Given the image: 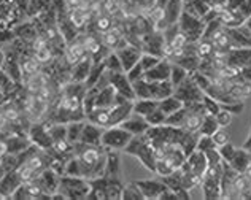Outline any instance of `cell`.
I'll return each mask as SVG.
<instances>
[{"instance_id": "1", "label": "cell", "mask_w": 251, "mask_h": 200, "mask_svg": "<svg viewBox=\"0 0 251 200\" xmlns=\"http://www.w3.org/2000/svg\"><path fill=\"white\" fill-rule=\"evenodd\" d=\"M107 152L108 150H105L102 145L76 143L74 146V156L80 164L81 176L89 181L102 178L107 165Z\"/></svg>"}, {"instance_id": "2", "label": "cell", "mask_w": 251, "mask_h": 200, "mask_svg": "<svg viewBox=\"0 0 251 200\" xmlns=\"http://www.w3.org/2000/svg\"><path fill=\"white\" fill-rule=\"evenodd\" d=\"M124 151L130 156H135L138 161L142 162V165L150 172H156V154L154 148L151 145V140L147 133L142 135H134L130 138L129 145L126 146Z\"/></svg>"}, {"instance_id": "3", "label": "cell", "mask_w": 251, "mask_h": 200, "mask_svg": "<svg viewBox=\"0 0 251 200\" xmlns=\"http://www.w3.org/2000/svg\"><path fill=\"white\" fill-rule=\"evenodd\" d=\"M91 191V181L83 176H70L61 175V183H59L57 192L67 200H83L88 199Z\"/></svg>"}, {"instance_id": "4", "label": "cell", "mask_w": 251, "mask_h": 200, "mask_svg": "<svg viewBox=\"0 0 251 200\" xmlns=\"http://www.w3.org/2000/svg\"><path fill=\"white\" fill-rule=\"evenodd\" d=\"M130 138L132 135L126 129H123L121 125H110V127H105L102 132L100 145L108 151H124L126 146L129 145Z\"/></svg>"}, {"instance_id": "5", "label": "cell", "mask_w": 251, "mask_h": 200, "mask_svg": "<svg viewBox=\"0 0 251 200\" xmlns=\"http://www.w3.org/2000/svg\"><path fill=\"white\" fill-rule=\"evenodd\" d=\"M178 29L188 38L189 43H196L197 40H201L205 32V23L199 16L189 15V13L183 11L180 19H178Z\"/></svg>"}, {"instance_id": "6", "label": "cell", "mask_w": 251, "mask_h": 200, "mask_svg": "<svg viewBox=\"0 0 251 200\" xmlns=\"http://www.w3.org/2000/svg\"><path fill=\"white\" fill-rule=\"evenodd\" d=\"M50 124H51V121L48 118L43 119V121L30 123V127L27 132L32 145H35L37 148H40L43 151H48L52 145V140L50 135Z\"/></svg>"}, {"instance_id": "7", "label": "cell", "mask_w": 251, "mask_h": 200, "mask_svg": "<svg viewBox=\"0 0 251 200\" xmlns=\"http://www.w3.org/2000/svg\"><path fill=\"white\" fill-rule=\"evenodd\" d=\"M174 94L181 100V102L186 105V103H197V102H202L203 99V92L199 86H197V83L193 79V76H191V73L183 79V81L180 83L175 88V92Z\"/></svg>"}, {"instance_id": "8", "label": "cell", "mask_w": 251, "mask_h": 200, "mask_svg": "<svg viewBox=\"0 0 251 200\" xmlns=\"http://www.w3.org/2000/svg\"><path fill=\"white\" fill-rule=\"evenodd\" d=\"M34 181L40 186L42 191L45 192L46 196H50V200H51V196L56 194L57 189H59V183H61V173H57L54 169H51V167H46V169H43L40 173H38Z\"/></svg>"}, {"instance_id": "9", "label": "cell", "mask_w": 251, "mask_h": 200, "mask_svg": "<svg viewBox=\"0 0 251 200\" xmlns=\"http://www.w3.org/2000/svg\"><path fill=\"white\" fill-rule=\"evenodd\" d=\"M108 83L113 88L118 94H121L130 102L135 100V91H134V84L130 83V79L126 75V72H118V73H110L108 72Z\"/></svg>"}, {"instance_id": "10", "label": "cell", "mask_w": 251, "mask_h": 200, "mask_svg": "<svg viewBox=\"0 0 251 200\" xmlns=\"http://www.w3.org/2000/svg\"><path fill=\"white\" fill-rule=\"evenodd\" d=\"M207 167H208V161H207L205 152L196 150V151L191 152L189 156H186L183 165L180 167V170L184 172V173H193V175L203 176Z\"/></svg>"}, {"instance_id": "11", "label": "cell", "mask_w": 251, "mask_h": 200, "mask_svg": "<svg viewBox=\"0 0 251 200\" xmlns=\"http://www.w3.org/2000/svg\"><path fill=\"white\" fill-rule=\"evenodd\" d=\"M23 183V178L16 169L5 172V175L0 179V199H11V196Z\"/></svg>"}, {"instance_id": "12", "label": "cell", "mask_w": 251, "mask_h": 200, "mask_svg": "<svg viewBox=\"0 0 251 200\" xmlns=\"http://www.w3.org/2000/svg\"><path fill=\"white\" fill-rule=\"evenodd\" d=\"M135 183L140 188L145 200H159L161 194L167 189V184L162 179H138Z\"/></svg>"}, {"instance_id": "13", "label": "cell", "mask_w": 251, "mask_h": 200, "mask_svg": "<svg viewBox=\"0 0 251 200\" xmlns=\"http://www.w3.org/2000/svg\"><path fill=\"white\" fill-rule=\"evenodd\" d=\"M232 48H251V32L245 25V23L235 27H226Z\"/></svg>"}, {"instance_id": "14", "label": "cell", "mask_w": 251, "mask_h": 200, "mask_svg": "<svg viewBox=\"0 0 251 200\" xmlns=\"http://www.w3.org/2000/svg\"><path fill=\"white\" fill-rule=\"evenodd\" d=\"M142 52L143 51L138 48V46L130 45V43L124 45L123 48H120V50H116V54H118V57H120V61H121L123 70L127 72L129 69H132V67L140 61Z\"/></svg>"}, {"instance_id": "15", "label": "cell", "mask_w": 251, "mask_h": 200, "mask_svg": "<svg viewBox=\"0 0 251 200\" xmlns=\"http://www.w3.org/2000/svg\"><path fill=\"white\" fill-rule=\"evenodd\" d=\"M224 8H227L239 24H243L251 16V0H226Z\"/></svg>"}, {"instance_id": "16", "label": "cell", "mask_w": 251, "mask_h": 200, "mask_svg": "<svg viewBox=\"0 0 251 200\" xmlns=\"http://www.w3.org/2000/svg\"><path fill=\"white\" fill-rule=\"evenodd\" d=\"M183 5L184 0H167L164 5V30L178 23L183 13Z\"/></svg>"}, {"instance_id": "17", "label": "cell", "mask_w": 251, "mask_h": 200, "mask_svg": "<svg viewBox=\"0 0 251 200\" xmlns=\"http://www.w3.org/2000/svg\"><path fill=\"white\" fill-rule=\"evenodd\" d=\"M91 67H92V57H91V54L88 52V54L83 56L75 65H72L70 81L86 83V79H88V76H89Z\"/></svg>"}, {"instance_id": "18", "label": "cell", "mask_w": 251, "mask_h": 200, "mask_svg": "<svg viewBox=\"0 0 251 200\" xmlns=\"http://www.w3.org/2000/svg\"><path fill=\"white\" fill-rule=\"evenodd\" d=\"M86 54H88V51H86V48H84L83 40L74 38L72 42L67 43V48H65V51H64V59H65V62L72 67Z\"/></svg>"}, {"instance_id": "19", "label": "cell", "mask_w": 251, "mask_h": 200, "mask_svg": "<svg viewBox=\"0 0 251 200\" xmlns=\"http://www.w3.org/2000/svg\"><path fill=\"white\" fill-rule=\"evenodd\" d=\"M121 127L126 129L132 137H134V135H142V133H147V130L150 129V124L147 123L145 116L137 115V113H132V115L121 124Z\"/></svg>"}, {"instance_id": "20", "label": "cell", "mask_w": 251, "mask_h": 200, "mask_svg": "<svg viewBox=\"0 0 251 200\" xmlns=\"http://www.w3.org/2000/svg\"><path fill=\"white\" fill-rule=\"evenodd\" d=\"M170 72H172V61L162 57L159 64L145 73L143 78L148 79V81H166V79H170Z\"/></svg>"}, {"instance_id": "21", "label": "cell", "mask_w": 251, "mask_h": 200, "mask_svg": "<svg viewBox=\"0 0 251 200\" xmlns=\"http://www.w3.org/2000/svg\"><path fill=\"white\" fill-rule=\"evenodd\" d=\"M134 113V102H124L111 106L110 125H121Z\"/></svg>"}, {"instance_id": "22", "label": "cell", "mask_w": 251, "mask_h": 200, "mask_svg": "<svg viewBox=\"0 0 251 200\" xmlns=\"http://www.w3.org/2000/svg\"><path fill=\"white\" fill-rule=\"evenodd\" d=\"M50 81H51V78L48 73L40 70V72L34 73V75L27 76L25 79H23V88L27 92H34L35 94V92H38L42 88H45V86H48Z\"/></svg>"}, {"instance_id": "23", "label": "cell", "mask_w": 251, "mask_h": 200, "mask_svg": "<svg viewBox=\"0 0 251 200\" xmlns=\"http://www.w3.org/2000/svg\"><path fill=\"white\" fill-rule=\"evenodd\" d=\"M201 186H202V192L205 199L208 200L221 199V178L203 175Z\"/></svg>"}, {"instance_id": "24", "label": "cell", "mask_w": 251, "mask_h": 200, "mask_svg": "<svg viewBox=\"0 0 251 200\" xmlns=\"http://www.w3.org/2000/svg\"><path fill=\"white\" fill-rule=\"evenodd\" d=\"M102 132H103L102 127H99V125L92 124L89 121H84L83 130H81V137H80V142H78V143H84V145H100Z\"/></svg>"}, {"instance_id": "25", "label": "cell", "mask_w": 251, "mask_h": 200, "mask_svg": "<svg viewBox=\"0 0 251 200\" xmlns=\"http://www.w3.org/2000/svg\"><path fill=\"white\" fill-rule=\"evenodd\" d=\"M94 89V88H91ZM96 96H94V108H108V106L115 105V97H116V91L108 84L107 88H103L100 91L94 89Z\"/></svg>"}, {"instance_id": "26", "label": "cell", "mask_w": 251, "mask_h": 200, "mask_svg": "<svg viewBox=\"0 0 251 200\" xmlns=\"http://www.w3.org/2000/svg\"><path fill=\"white\" fill-rule=\"evenodd\" d=\"M19 67H21V73H23V79L27 78L34 73L43 70L42 64L37 61L34 54H21L19 56Z\"/></svg>"}, {"instance_id": "27", "label": "cell", "mask_w": 251, "mask_h": 200, "mask_svg": "<svg viewBox=\"0 0 251 200\" xmlns=\"http://www.w3.org/2000/svg\"><path fill=\"white\" fill-rule=\"evenodd\" d=\"M110 111L111 106H108V108H94L86 115V121L96 124L102 129L110 127Z\"/></svg>"}, {"instance_id": "28", "label": "cell", "mask_w": 251, "mask_h": 200, "mask_svg": "<svg viewBox=\"0 0 251 200\" xmlns=\"http://www.w3.org/2000/svg\"><path fill=\"white\" fill-rule=\"evenodd\" d=\"M235 172H239V173H243L247 169H248V165L251 164V157H250V151L245 150V148H237L235 151V154L232 156V159L227 162Z\"/></svg>"}, {"instance_id": "29", "label": "cell", "mask_w": 251, "mask_h": 200, "mask_svg": "<svg viewBox=\"0 0 251 200\" xmlns=\"http://www.w3.org/2000/svg\"><path fill=\"white\" fill-rule=\"evenodd\" d=\"M159 106V100L156 99H135L134 100V113L140 116H148L151 111Z\"/></svg>"}, {"instance_id": "30", "label": "cell", "mask_w": 251, "mask_h": 200, "mask_svg": "<svg viewBox=\"0 0 251 200\" xmlns=\"http://www.w3.org/2000/svg\"><path fill=\"white\" fill-rule=\"evenodd\" d=\"M123 38H124V37H123V33H121L120 29L111 27L110 30H107V32H103V33H102L100 42H102V45L105 46V48H108L110 51H115Z\"/></svg>"}, {"instance_id": "31", "label": "cell", "mask_w": 251, "mask_h": 200, "mask_svg": "<svg viewBox=\"0 0 251 200\" xmlns=\"http://www.w3.org/2000/svg\"><path fill=\"white\" fill-rule=\"evenodd\" d=\"M120 156L116 154V151L107 152V165H105V178H120Z\"/></svg>"}, {"instance_id": "32", "label": "cell", "mask_w": 251, "mask_h": 200, "mask_svg": "<svg viewBox=\"0 0 251 200\" xmlns=\"http://www.w3.org/2000/svg\"><path fill=\"white\" fill-rule=\"evenodd\" d=\"M83 125H84V119H75V121L67 123V135H65V138H67L72 145H76L80 142Z\"/></svg>"}, {"instance_id": "33", "label": "cell", "mask_w": 251, "mask_h": 200, "mask_svg": "<svg viewBox=\"0 0 251 200\" xmlns=\"http://www.w3.org/2000/svg\"><path fill=\"white\" fill-rule=\"evenodd\" d=\"M183 105H184V103H183L181 100L178 99L175 94H172V96H169V97H166V99L159 100V108H161L164 113H166L167 116L172 115V113L178 111Z\"/></svg>"}, {"instance_id": "34", "label": "cell", "mask_w": 251, "mask_h": 200, "mask_svg": "<svg viewBox=\"0 0 251 200\" xmlns=\"http://www.w3.org/2000/svg\"><path fill=\"white\" fill-rule=\"evenodd\" d=\"M218 129H220V124H218L216 118L213 115L205 113V116H203L202 123H201V127H199L201 135H210L211 137Z\"/></svg>"}, {"instance_id": "35", "label": "cell", "mask_w": 251, "mask_h": 200, "mask_svg": "<svg viewBox=\"0 0 251 200\" xmlns=\"http://www.w3.org/2000/svg\"><path fill=\"white\" fill-rule=\"evenodd\" d=\"M189 75V72L184 69L183 65L176 64V62H172V72H170V83L174 84V88H176L184 78Z\"/></svg>"}, {"instance_id": "36", "label": "cell", "mask_w": 251, "mask_h": 200, "mask_svg": "<svg viewBox=\"0 0 251 200\" xmlns=\"http://www.w3.org/2000/svg\"><path fill=\"white\" fill-rule=\"evenodd\" d=\"M161 56H157V54H153V52H147V51H143L142 52V56H140V61H138V64L142 65V69L145 70V73H147L148 70L153 69L154 65H157L161 62Z\"/></svg>"}, {"instance_id": "37", "label": "cell", "mask_w": 251, "mask_h": 200, "mask_svg": "<svg viewBox=\"0 0 251 200\" xmlns=\"http://www.w3.org/2000/svg\"><path fill=\"white\" fill-rule=\"evenodd\" d=\"M121 200H145L140 188L137 183H129L123 189V199Z\"/></svg>"}, {"instance_id": "38", "label": "cell", "mask_w": 251, "mask_h": 200, "mask_svg": "<svg viewBox=\"0 0 251 200\" xmlns=\"http://www.w3.org/2000/svg\"><path fill=\"white\" fill-rule=\"evenodd\" d=\"M105 69L110 73H118V72H124L120 57H118L116 51H110L107 57H105Z\"/></svg>"}, {"instance_id": "39", "label": "cell", "mask_w": 251, "mask_h": 200, "mask_svg": "<svg viewBox=\"0 0 251 200\" xmlns=\"http://www.w3.org/2000/svg\"><path fill=\"white\" fill-rule=\"evenodd\" d=\"M145 119H147V123L150 124V127H157V125L166 124L167 115L159 108V106H157V108L151 111L148 116H145Z\"/></svg>"}, {"instance_id": "40", "label": "cell", "mask_w": 251, "mask_h": 200, "mask_svg": "<svg viewBox=\"0 0 251 200\" xmlns=\"http://www.w3.org/2000/svg\"><path fill=\"white\" fill-rule=\"evenodd\" d=\"M202 103H203V108H205V113H208V115H213L215 116L216 113L221 110V103L218 102L215 97H211L208 94H203Z\"/></svg>"}, {"instance_id": "41", "label": "cell", "mask_w": 251, "mask_h": 200, "mask_svg": "<svg viewBox=\"0 0 251 200\" xmlns=\"http://www.w3.org/2000/svg\"><path fill=\"white\" fill-rule=\"evenodd\" d=\"M16 35L13 29H0V50H6L15 43Z\"/></svg>"}, {"instance_id": "42", "label": "cell", "mask_w": 251, "mask_h": 200, "mask_svg": "<svg viewBox=\"0 0 251 200\" xmlns=\"http://www.w3.org/2000/svg\"><path fill=\"white\" fill-rule=\"evenodd\" d=\"M113 27V21H111V16L110 15H99L96 18V30L97 32H107Z\"/></svg>"}, {"instance_id": "43", "label": "cell", "mask_w": 251, "mask_h": 200, "mask_svg": "<svg viewBox=\"0 0 251 200\" xmlns=\"http://www.w3.org/2000/svg\"><path fill=\"white\" fill-rule=\"evenodd\" d=\"M215 118H216V121H218V124H220V127H229L230 124H232V121H234V115L230 111H227V110H224V108H221L220 111L216 113L215 115Z\"/></svg>"}, {"instance_id": "44", "label": "cell", "mask_w": 251, "mask_h": 200, "mask_svg": "<svg viewBox=\"0 0 251 200\" xmlns=\"http://www.w3.org/2000/svg\"><path fill=\"white\" fill-rule=\"evenodd\" d=\"M34 56H35V59L38 62H40L42 65L43 64H48L51 59H52V48H51V45L48 43L46 46H43V48H40L38 51H35L34 52Z\"/></svg>"}, {"instance_id": "45", "label": "cell", "mask_w": 251, "mask_h": 200, "mask_svg": "<svg viewBox=\"0 0 251 200\" xmlns=\"http://www.w3.org/2000/svg\"><path fill=\"white\" fill-rule=\"evenodd\" d=\"M211 138H213V142L216 145V148H221L223 145H226L227 142H230V135L229 132L224 129V127H220L218 129L213 135H211Z\"/></svg>"}, {"instance_id": "46", "label": "cell", "mask_w": 251, "mask_h": 200, "mask_svg": "<svg viewBox=\"0 0 251 200\" xmlns=\"http://www.w3.org/2000/svg\"><path fill=\"white\" fill-rule=\"evenodd\" d=\"M216 148V145L213 142V138H211L210 135H201L199 140H197V148L196 150H199L202 152H207L210 150H213Z\"/></svg>"}, {"instance_id": "47", "label": "cell", "mask_w": 251, "mask_h": 200, "mask_svg": "<svg viewBox=\"0 0 251 200\" xmlns=\"http://www.w3.org/2000/svg\"><path fill=\"white\" fill-rule=\"evenodd\" d=\"M126 75H127V78L130 79V83L134 84L135 81H138V79H142L145 76V70L142 69V65L137 62L132 69H129L127 72H126Z\"/></svg>"}, {"instance_id": "48", "label": "cell", "mask_w": 251, "mask_h": 200, "mask_svg": "<svg viewBox=\"0 0 251 200\" xmlns=\"http://www.w3.org/2000/svg\"><path fill=\"white\" fill-rule=\"evenodd\" d=\"M218 151H220V154H221V159H223V161L229 162L230 159H232V156L235 154L237 146H234L230 142H227L226 145H223L221 148H218Z\"/></svg>"}, {"instance_id": "49", "label": "cell", "mask_w": 251, "mask_h": 200, "mask_svg": "<svg viewBox=\"0 0 251 200\" xmlns=\"http://www.w3.org/2000/svg\"><path fill=\"white\" fill-rule=\"evenodd\" d=\"M159 200H180V199H178V196H176V194H175V192H174V191H172L170 188H167V189H166V191H164V192H162V194H161Z\"/></svg>"}, {"instance_id": "50", "label": "cell", "mask_w": 251, "mask_h": 200, "mask_svg": "<svg viewBox=\"0 0 251 200\" xmlns=\"http://www.w3.org/2000/svg\"><path fill=\"white\" fill-rule=\"evenodd\" d=\"M6 152H8V145H6V140H0V159H2Z\"/></svg>"}, {"instance_id": "51", "label": "cell", "mask_w": 251, "mask_h": 200, "mask_svg": "<svg viewBox=\"0 0 251 200\" xmlns=\"http://www.w3.org/2000/svg\"><path fill=\"white\" fill-rule=\"evenodd\" d=\"M243 175H245V176L250 179V181H251V164L248 165V169H247L245 172H243Z\"/></svg>"}, {"instance_id": "52", "label": "cell", "mask_w": 251, "mask_h": 200, "mask_svg": "<svg viewBox=\"0 0 251 200\" xmlns=\"http://www.w3.org/2000/svg\"><path fill=\"white\" fill-rule=\"evenodd\" d=\"M3 61H5V51H3V50H0V69H2Z\"/></svg>"}, {"instance_id": "53", "label": "cell", "mask_w": 251, "mask_h": 200, "mask_svg": "<svg viewBox=\"0 0 251 200\" xmlns=\"http://www.w3.org/2000/svg\"><path fill=\"white\" fill-rule=\"evenodd\" d=\"M245 25H247V27H248V30L251 32V16L247 19V21H245Z\"/></svg>"}, {"instance_id": "54", "label": "cell", "mask_w": 251, "mask_h": 200, "mask_svg": "<svg viewBox=\"0 0 251 200\" xmlns=\"http://www.w3.org/2000/svg\"><path fill=\"white\" fill-rule=\"evenodd\" d=\"M248 151H250V152H251V146H250V148H248Z\"/></svg>"}, {"instance_id": "55", "label": "cell", "mask_w": 251, "mask_h": 200, "mask_svg": "<svg viewBox=\"0 0 251 200\" xmlns=\"http://www.w3.org/2000/svg\"><path fill=\"white\" fill-rule=\"evenodd\" d=\"M250 157H251V152H250Z\"/></svg>"}]
</instances>
